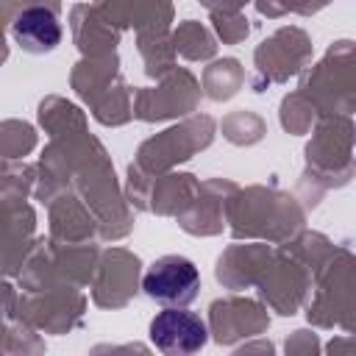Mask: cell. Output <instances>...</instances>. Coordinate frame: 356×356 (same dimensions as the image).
Returning a JSON list of instances; mask_svg holds the SVG:
<instances>
[{
	"label": "cell",
	"instance_id": "obj_3",
	"mask_svg": "<svg viewBox=\"0 0 356 356\" xmlns=\"http://www.w3.org/2000/svg\"><path fill=\"white\" fill-rule=\"evenodd\" d=\"M11 31H14L17 44L28 53H47L61 42V28H58L56 14L42 6H33L17 14Z\"/></svg>",
	"mask_w": 356,
	"mask_h": 356
},
{
	"label": "cell",
	"instance_id": "obj_1",
	"mask_svg": "<svg viewBox=\"0 0 356 356\" xmlns=\"http://www.w3.org/2000/svg\"><path fill=\"white\" fill-rule=\"evenodd\" d=\"M145 292L164 306H186L197 298L200 275L197 267L184 256H161L150 264L142 281Z\"/></svg>",
	"mask_w": 356,
	"mask_h": 356
},
{
	"label": "cell",
	"instance_id": "obj_2",
	"mask_svg": "<svg viewBox=\"0 0 356 356\" xmlns=\"http://www.w3.org/2000/svg\"><path fill=\"white\" fill-rule=\"evenodd\" d=\"M150 342L161 353H195L206 345V323L181 309H164L150 323Z\"/></svg>",
	"mask_w": 356,
	"mask_h": 356
}]
</instances>
